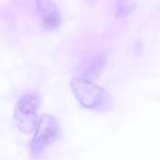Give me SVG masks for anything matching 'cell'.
<instances>
[{
  "label": "cell",
  "instance_id": "obj_3",
  "mask_svg": "<svg viewBox=\"0 0 160 160\" xmlns=\"http://www.w3.org/2000/svg\"><path fill=\"white\" fill-rule=\"evenodd\" d=\"M59 136V124L57 120L49 114H44L38 121L35 128L31 149L33 156L42 153Z\"/></svg>",
  "mask_w": 160,
  "mask_h": 160
},
{
  "label": "cell",
  "instance_id": "obj_6",
  "mask_svg": "<svg viewBox=\"0 0 160 160\" xmlns=\"http://www.w3.org/2000/svg\"><path fill=\"white\" fill-rule=\"evenodd\" d=\"M132 11V6L127 0H118L116 1V11L115 14L118 18H123L127 16Z\"/></svg>",
  "mask_w": 160,
  "mask_h": 160
},
{
  "label": "cell",
  "instance_id": "obj_1",
  "mask_svg": "<svg viewBox=\"0 0 160 160\" xmlns=\"http://www.w3.org/2000/svg\"><path fill=\"white\" fill-rule=\"evenodd\" d=\"M70 87L75 98L83 108L92 111H108L112 108V98L100 86L85 78H73Z\"/></svg>",
  "mask_w": 160,
  "mask_h": 160
},
{
  "label": "cell",
  "instance_id": "obj_4",
  "mask_svg": "<svg viewBox=\"0 0 160 160\" xmlns=\"http://www.w3.org/2000/svg\"><path fill=\"white\" fill-rule=\"evenodd\" d=\"M36 12L44 28L55 30L62 22V14L51 0H35Z\"/></svg>",
  "mask_w": 160,
  "mask_h": 160
},
{
  "label": "cell",
  "instance_id": "obj_2",
  "mask_svg": "<svg viewBox=\"0 0 160 160\" xmlns=\"http://www.w3.org/2000/svg\"><path fill=\"white\" fill-rule=\"evenodd\" d=\"M41 98L38 93L29 92L19 99L14 110V123L22 133L30 134L38 126V111Z\"/></svg>",
  "mask_w": 160,
  "mask_h": 160
},
{
  "label": "cell",
  "instance_id": "obj_5",
  "mask_svg": "<svg viewBox=\"0 0 160 160\" xmlns=\"http://www.w3.org/2000/svg\"><path fill=\"white\" fill-rule=\"evenodd\" d=\"M105 66V58L103 55H93L88 58L82 67V75L85 79H94L101 73Z\"/></svg>",
  "mask_w": 160,
  "mask_h": 160
}]
</instances>
